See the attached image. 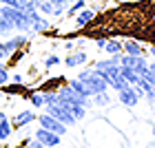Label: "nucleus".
Listing matches in <instances>:
<instances>
[{
	"mask_svg": "<svg viewBox=\"0 0 155 148\" xmlns=\"http://www.w3.org/2000/svg\"><path fill=\"white\" fill-rule=\"evenodd\" d=\"M78 80H80L84 84V88H87V93L89 97L91 95H95V93H100V91H107V80L95 71V69H84V71L78 73Z\"/></svg>",
	"mask_w": 155,
	"mask_h": 148,
	"instance_id": "obj_1",
	"label": "nucleus"
},
{
	"mask_svg": "<svg viewBox=\"0 0 155 148\" xmlns=\"http://www.w3.org/2000/svg\"><path fill=\"white\" fill-rule=\"evenodd\" d=\"M45 108H47V113H49V115H51V117H55L58 122H62L64 126H73V124L78 122V119L71 115V113H69V108H67V106H64V104H62L60 100H58V102H53V104H45Z\"/></svg>",
	"mask_w": 155,
	"mask_h": 148,
	"instance_id": "obj_2",
	"label": "nucleus"
},
{
	"mask_svg": "<svg viewBox=\"0 0 155 148\" xmlns=\"http://www.w3.org/2000/svg\"><path fill=\"white\" fill-rule=\"evenodd\" d=\"M27 44V36L20 33V36H9L5 42H0V60H9L13 53L18 51L20 47Z\"/></svg>",
	"mask_w": 155,
	"mask_h": 148,
	"instance_id": "obj_3",
	"label": "nucleus"
},
{
	"mask_svg": "<svg viewBox=\"0 0 155 148\" xmlns=\"http://www.w3.org/2000/svg\"><path fill=\"white\" fill-rule=\"evenodd\" d=\"M36 119H40V126H42V128L51 130V133H55V135H67V128H69V126H64L62 122H58V119L51 117L49 113H47V115L36 117Z\"/></svg>",
	"mask_w": 155,
	"mask_h": 148,
	"instance_id": "obj_4",
	"label": "nucleus"
},
{
	"mask_svg": "<svg viewBox=\"0 0 155 148\" xmlns=\"http://www.w3.org/2000/svg\"><path fill=\"white\" fill-rule=\"evenodd\" d=\"M33 137H36V139H38L40 144H45L47 148L60 146V142H62V139H60V135H55V133L47 130V128H42V126H40V128H38L36 133H33Z\"/></svg>",
	"mask_w": 155,
	"mask_h": 148,
	"instance_id": "obj_5",
	"label": "nucleus"
},
{
	"mask_svg": "<svg viewBox=\"0 0 155 148\" xmlns=\"http://www.w3.org/2000/svg\"><path fill=\"white\" fill-rule=\"evenodd\" d=\"M29 20H31V31L33 33H47L51 29V22L38 11H29Z\"/></svg>",
	"mask_w": 155,
	"mask_h": 148,
	"instance_id": "obj_6",
	"label": "nucleus"
},
{
	"mask_svg": "<svg viewBox=\"0 0 155 148\" xmlns=\"http://www.w3.org/2000/svg\"><path fill=\"white\" fill-rule=\"evenodd\" d=\"M31 122H36V113L33 111H20L18 115L11 119V126L13 128H22V126L31 124Z\"/></svg>",
	"mask_w": 155,
	"mask_h": 148,
	"instance_id": "obj_7",
	"label": "nucleus"
},
{
	"mask_svg": "<svg viewBox=\"0 0 155 148\" xmlns=\"http://www.w3.org/2000/svg\"><path fill=\"white\" fill-rule=\"evenodd\" d=\"M117 93H120V102H122L124 106H129V108H133V106L140 102V97L135 95L133 86H126V88H122V91H117Z\"/></svg>",
	"mask_w": 155,
	"mask_h": 148,
	"instance_id": "obj_8",
	"label": "nucleus"
},
{
	"mask_svg": "<svg viewBox=\"0 0 155 148\" xmlns=\"http://www.w3.org/2000/svg\"><path fill=\"white\" fill-rule=\"evenodd\" d=\"M75 27H87L89 22H93L95 20V9H89V7H84L82 11L75 13Z\"/></svg>",
	"mask_w": 155,
	"mask_h": 148,
	"instance_id": "obj_9",
	"label": "nucleus"
},
{
	"mask_svg": "<svg viewBox=\"0 0 155 148\" xmlns=\"http://www.w3.org/2000/svg\"><path fill=\"white\" fill-rule=\"evenodd\" d=\"M87 60H89V55L84 53V51H75V53H71V55H69V58L64 60V66H69V69H75V66L84 64Z\"/></svg>",
	"mask_w": 155,
	"mask_h": 148,
	"instance_id": "obj_10",
	"label": "nucleus"
},
{
	"mask_svg": "<svg viewBox=\"0 0 155 148\" xmlns=\"http://www.w3.org/2000/svg\"><path fill=\"white\" fill-rule=\"evenodd\" d=\"M122 51L126 55H144V47L140 44L137 40H126L122 44Z\"/></svg>",
	"mask_w": 155,
	"mask_h": 148,
	"instance_id": "obj_11",
	"label": "nucleus"
},
{
	"mask_svg": "<svg viewBox=\"0 0 155 148\" xmlns=\"http://www.w3.org/2000/svg\"><path fill=\"white\" fill-rule=\"evenodd\" d=\"M11 130H13V126H11V119H9V117L0 119V142H7V139L11 137Z\"/></svg>",
	"mask_w": 155,
	"mask_h": 148,
	"instance_id": "obj_12",
	"label": "nucleus"
},
{
	"mask_svg": "<svg viewBox=\"0 0 155 148\" xmlns=\"http://www.w3.org/2000/svg\"><path fill=\"white\" fill-rule=\"evenodd\" d=\"M84 7H87V0H73L71 5H67V11H64V16L67 18H73L78 11H82Z\"/></svg>",
	"mask_w": 155,
	"mask_h": 148,
	"instance_id": "obj_13",
	"label": "nucleus"
},
{
	"mask_svg": "<svg viewBox=\"0 0 155 148\" xmlns=\"http://www.w3.org/2000/svg\"><path fill=\"white\" fill-rule=\"evenodd\" d=\"M107 84H109L111 88H115V91H122V88H126V86H131V84L126 82V80H124V77L120 75V73H117V75H113V77H109V80H107Z\"/></svg>",
	"mask_w": 155,
	"mask_h": 148,
	"instance_id": "obj_14",
	"label": "nucleus"
},
{
	"mask_svg": "<svg viewBox=\"0 0 155 148\" xmlns=\"http://www.w3.org/2000/svg\"><path fill=\"white\" fill-rule=\"evenodd\" d=\"M120 75H122L129 84H137V82H140V75L133 71L131 66H120Z\"/></svg>",
	"mask_w": 155,
	"mask_h": 148,
	"instance_id": "obj_15",
	"label": "nucleus"
},
{
	"mask_svg": "<svg viewBox=\"0 0 155 148\" xmlns=\"http://www.w3.org/2000/svg\"><path fill=\"white\" fill-rule=\"evenodd\" d=\"M104 51H107L109 55H115V53H122V42L117 40H107V44H104Z\"/></svg>",
	"mask_w": 155,
	"mask_h": 148,
	"instance_id": "obj_16",
	"label": "nucleus"
},
{
	"mask_svg": "<svg viewBox=\"0 0 155 148\" xmlns=\"http://www.w3.org/2000/svg\"><path fill=\"white\" fill-rule=\"evenodd\" d=\"M13 31H16V29H13L11 20H7V18H0V36H2V38H9Z\"/></svg>",
	"mask_w": 155,
	"mask_h": 148,
	"instance_id": "obj_17",
	"label": "nucleus"
},
{
	"mask_svg": "<svg viewBox=\"0 0 155 148\" xmlns=\"http://www.w3.org/2000/svg\"><path fill=\"white\" fill-rule=\"evenodd\" d=\"M91 97H93V102H91V104H95V106H107V104H109L107 91H100V93H95V95H91Z\"/></svg>",
	"mask_w": 155,
	"mask_h": 148,
	"instance_id": "obj_18",
	"label": "nucleus"
},
{
	"mask_svg": "<svg viewBox=\"0 0 155 148\" xmlns=\"http://www.w3.org/2000/svg\"><path fill=\"white\" fill-rule=\"evenodd\" d=\"M29 100H31V104L36 108H45V93H38V91H36V93L29 95Z\"/></svg>",
	"mask_w": 155,
	"mask_h": 148,
	"instance_id": "obj_19",
	"label": "nucleus"
},
{
	"mask_svg": "<svg viewBox=\"0 0 155 148\" xmlns=\"http://www.w3.org/2000/svg\"><path fill=\"white\" fill-rule=\"evenodd\" d=\"M36 2L38 0H18V7L29 13V11H36Z\"/></svg>",
	"mask_w": 155,
	"mask_h": 148,
	"instance_id": "obj_20",
	"label": "nucleus"
},
{
	"mask_svg": "<svg viewBox=\"0 0 155 148\" xmlns=\"http://www.w3.org/2000/svg\"><path fill=\"white\" fill-rule=\"evenodd\" d=\"M69 86H71V88L75 91V93H80V95H87V97H89L87 88H84V84H82L80 80H71V82H69Z\"/></svg>",
	"mask_w": 155,
	"mask_h": 148,
	"instance_id": "obj_21",
	"label": "nucleus"
},
{
	"mask_svg": "<svg viewBox=\"0 0 155 148\" xmlns=\"http://www.w3.org/2000/svg\"><path fill=\"white\" fill-rule=\"evenodd\" d=\"M9 80H11V75H9V71H7V66L0 62V86H5V84H9Z\"/></svg>",
	"mask_w": 155,
	"mask_h": 148,
	"instance_id": "obj_22",
	"label": "nucleus"
},
{
	"mask_svg": "<svg viewBox=\"0 0 155 148\" xmlns=\"http://www.w3.org/2000/svg\"><path fill=\"white\" fill-rule=\"evenodd\" d=\"M60 64V58H58V55H49V58L45 60V66L47 69H51V66H58Z\"/></svg>",
	"mask_w": 155,
	"mask_h": 148,
	"instance_id": "obj_23",
	"label": "nucleus"
},
{
	"mask_svg": "<svg viewBox=\"0 0 155 148\" xmlns=\"http://www.w3.org/2000/svg\"><path fill=\"white\" fill-rule=\"evenodd\" d=\"M27 148H47V146H45V144H40L38 139L33 137V139H27Z\"/></svg>",
	"mask_w": 155,
	"mask_h": 148,
	"instance_id": "obj_24",
	"label": "nucleus"
},
{
	"mask_svg": "<svg viewBox=\"0 0 155 148\" xmlns=\"http://www.w3.org/2000/svg\"><path fill=\"white\" fill-rule=\"evenodd\" d=\"M104 44H107V38H97L95 40V49H104Z\"/></svg>",
	"mask_w": 155,
	"mask_h": 148,
	"instance_id": "obj_25",
	"label": "nucleus"
},
{
	"mask_svg": "<svg viewBox=\"0 0 155 148\" xmlns=\"http://www.w3.org/2000/svg\"><path fill=\"white\" fill-rule=\"evenodd\" d=\"M0 5H7V7H18V0H0Z\"/></svg>",
	"mask_w": 155,
	"mask_h": 148,
	"instance_id": "obj_26",
	"label": "nucleus"
},
{
	"mask_svg": "<svg viewBox=\"0 0 155 148\" xmlns=\"http://www.w3.org/2000/svg\"><path fill=\"white\" fill-rule=\"evenodd\" d=\"M11 80H13V84H22V75H20V73H16V75L11 77Z\"/></svg>",
	"mask_w": 155,
	"mask_h": 148,
	"instance_id": "obj_27",
	"label": "nucleus"
},
{
	"mask_svg": "<svg viewBox=\"0 0 155 148\" xmlns=\"http://www.w3.org/2000/svg\"><path fill=\"white\" fill-rule=\"evenodd\" d=\"M64 49H67V51H73V49H75V42H71V40H69L67 44H64Z\"/></svg>",
	"mask_w": 155,
	"mask_h": 148,
	"instance_id": "obj_28",
	"label": "nucleus"
},
{
	"mask_svg": "<svg viewBox=\"0 0 155 148\" xmlns=\"http://www.w3.org/2000/svg\"><path fill=\"white\" fill-rule=\"evenodd\" d=\"M149 71H151V73L155 75V64H149Z\"/></svg>",
	"mask_w": 155,
	"mask_h": 148,
	"instance_id": "obj_29",
	"label": "nucleus"
},
{
	"mask_svg": "<svg viewBox=\"0 0 155 148\" xmlns=\"http://www.w3.org/2000/svg\"><path fill=\"white\" fill-rule=\"evenodd\" d=\"M149 53H151L153 58H155V47H151V49H149Z\"/></svg>",
	"mask_w": 155,
	"mask_h": 148,
	"instance_id": "obj_30",
	"label": "nucleus"
},
{
	"mask_svg": "<svg viewBox=\"0 0 155 148\" xmlns=\"http://www.w3.org/2000/svg\"><path fill=\"white\" fill-rule=\"evenodd\" d=\"M60 2H64V5H71V2H73V0H60Z\"/></svg>",
	"mask_w": 155,
	"mask_h": 148,
	"instance_id": "obj_31",
	"label": "nucleus"
},
{
	"mask_svg": "<svg viewBox=\"0 0 155 148\" xmlns=\"http://www.w3.org/2000/svg\"><path fill=\"white\" fill-rule=\"evenodd\" d=\"M5 117H7V115H5V113H2V111H0V119H5Z\"/></svg>",
	"mask_w": 155,
	"mask_h": 148,
	"instance_id": "obj_32",
	"label": "nucleus"
},
{
	"mask_svg": "<svg viewBox=\"0 0 155 148\" xmlns=\"http://www.w3.org/2000/svg\"><path fill=\"white\" fill-rule=\"evenodd\" d=\"M115 2H124V0H115Z\"/></svg>",
	"mask_w": 155,
	"mask_h": 148,
	"instance_id": "obj_33",
	"label": "nucleus"
},
{
	"mask_svg": "<svg viewBox=\"0 0 155 148\" xmlns=\"http://www.w3.org/2000/svg\"><path fill=\"white\" fill-rule=\"evenodd\" d=\"M153 40H155V36H153Z\"/></svg>",
	"mask_w": 155,
	"mask_h": 148,
	"instance_id": "obj_34",
	"label": "nucleus"
}]
</instances>
